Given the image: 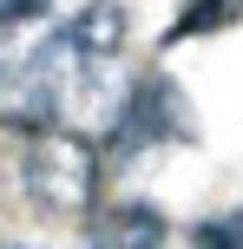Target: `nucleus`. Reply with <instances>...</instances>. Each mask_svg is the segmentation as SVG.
<instances>
[{
  "label": "nucleus",
  "mask_w": 243,
  "mask_h": 249,
  "mask_svg": "<svg viewBox=\"0 0 243 249\" xmlns=\"http://www.w3.org/2000/svg\"><path fill=\"white\" fill-rule=\"evenodd\" d=\"M171 144H197V105H191V92L171 72L145 66V72L125 79V99H118L112 124H105L99 151L125 164L138 151H171Z\"/></svg>",
  "instance_id": "2"
},
{
  "label": "nucleus",
  "mask_w": 243,
  "mask_h": 249,
  "mask_svg": "<svg viewBox=\"0 0 243 249\" xmlns=\"http://www.w3.org/2000/svg\"><path fill=\"white\" fill-rule=\"evenodd\" d=\"M59 26H66L86 53H105V59H118V53H125V39H131V13H125V0H86V7L66 13Z\"/></svg>",
  "instance_id": "4"
},
{
  "label": "nucleus",
  "mask_w": 243,
  "mask_h": 249,
  "mask_svg": "<svg viewBox=\"0 0 243 249\" xmlns=\"http://www.w3.org/2000/svg\"><path fill=\"white\" fill-rule=\"evenodd\" d=\"M86 243L79 249H165V216L151 210V203H105V210L86 216Z\"/></svg>",
  "instance_id": "3"
},
{
  "label": "nucleus",
  "mask_w": 243,
  "mask_h": 249,
  "mask_svg": "<svg viewBox=\"0 0 243 249\" xmlns=\"http://www.w3.org/2000/svg\"><path fill=\"white\" fill-rule=\"evenodd\" d=\"M224 26H243V0H184L178 20L158 33V53L191 46V39H204V33H224Z\"/></svg>",
  "instance_id": "5"
},
{
  "label": "nucleus",
  "mask_w": 243,
  "mask_h": 249,
  "mask_svg": "<svg viewBox=\"0 0 243 249\" xmlns=\"http://www.w3.org/2000/svg\"><path fill=\"white\" fill-rule=\"evenodd\" d=\"M7 249H33V243H7Z\"/></svg>",
  "instance_id": "8"
},
{
  "label": "nucleus",
  "mask_w": 243,
  "mask_h": 249,
  "mask_svg": "<svg viewBox=\"0 0 243 249\" xmlns=\"http://www.w3.org/2000/svg\"><path fill=\"white\" fill-rule=\"evenodd\" d=\"M210 236H217V249H243V203L230 216H210Z\"/></svg>",
  "instance_id": "6"
},
{
  "label": "nucleus",
  "mask_w": 243,
  "mask_h": 249,
  "mask_svg": "<svg viewBox=\"0 0 243 249\" xmlns=\"http://www.w3.org/2000/svg\"><path fill=\"white\" fill-rule=\"evenodd\" d=\"M39 7H46V0H0V33H7V26H26Z\"/></svg>",
  "instance_id": "7"
},
{
  "label": "nucleus",
  "mask_w": 243,
  "mask_h": 249,
  "mask_svg": "<svg viewBox=\"0 0 243 249\" xmlns=\"http://www.w3.org/2000/svg\"><path fill=\"white\" fill-rule=\"evenodd\" d=\"M13 177H20V197L39 216L86 223L105 190V151H99V138L73 131V124H46V131H26Z\"/></svg>",
  "instance_id": "1"
}]
</instances>
